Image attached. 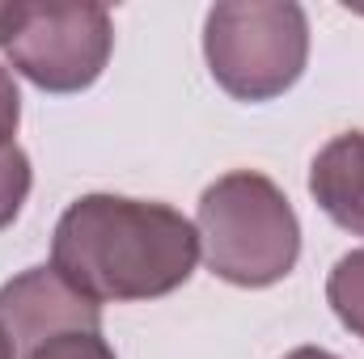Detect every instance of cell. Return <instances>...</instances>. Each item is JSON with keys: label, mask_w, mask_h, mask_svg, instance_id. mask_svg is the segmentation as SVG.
Here are the masks:
<instances>
[{"label": "cell", "mask_w": 364, "mask_h": 359, "mask_svg": "<svg viewBox=\"0 0 364 359\" xmlns=\"http://www.w3.org/2000/svg\"><path fill=\"white\" fill-rule=\"evenodd\" d=\"M326 300L335 309V317L364 338V245L343 254L335 267H331V279H326Z\"/></svg>", "instance_id": "7"}, {"label": "cell", "mask_w": 364, "mask_h": 359, "mask_svg": "<svg viewBox=\"0 0 364 359\" xmlns=\"http://www.w3.org/2000/svg\"><path fill=\"white\" fill-rule=\"evenodd\" d=\"M208 72L237 101H272L309 60V17L292 0H225L203 21Z\"/></svg>", "instance_id": "3"}, {"label": "cell", "mask_w": 364, "mask_h": 359, "mask_svg": "<svg viewBox=\"0 0 364 359\" xmlns=\"http://www.w3.org/2000/svg\"><path fill=\"white\" fill-rule=\"evenodd\" d=\"M284 359H339V355H331V351H322V347H296V351H288Z\"/></svg>", "instance_id": "10"}, {"label": "cell", "mask_w": 364, "mask_h": 359, "mask_svg": "<svg viewBox=\"0 0 364 359\" xmlns=\"http://www.w3.org/2000/svg\"><path fill=\"white\" fill-rule=\"evenodd\" d=\"M114 21L102 4H0V51L38 89L81 93L106 72Z\"/></svg>", "instance_id": "4"}, {"label": "cell", "mask_w": 364, "mask_h": 359, "mask_svg": "<svg viewBox=\"0 0 364 359\" xmlns=\"http://www.w3.org/2000/svg\"><path fill=\"white\" fill-rule=\"evenodd\" d=\"M0 330L13 355L26 359L60 334H102V304L77 292L55 267H30L0 287Z\"/></svg>", "instance_id": "5"}, {"label": "cell", "mask_w": 364, "mask_h": 359, "mask_svg": "<svg viewBox=\"0 0 364 359\" xmlns=\"http://www.w3.org/2000/svg\"><path fill=\"white\" fill-rule=\"evenodd\" d=\"M314 203L352 237H364V131H343L309 165Z\"/></svg>", "instance_id": "6"}, {"label": "cell", "mask_w": 364, "mask_h": 359, "mask_svg": "<svg viewBox=\"0 0 364 359\" xmlns=\"http://www.w3.org/2000/svg\"><path fill=\"white\" fill-rule=\"evenodd\" d=\"M26 359H114V351H110V343L102 334L81 330V334H60L55 343L30 351Z\"/></svg>", "instance_id": "8"}, {"label": "cell", "mask_w": 364, "mask_h": 359, "mask_svg": "<svg viewBox=\"0 0 364 359\" xmlns=\"http://www.w3.org/2000/svg\"><path fill=\"white\" fill-rule=\"evenodd\" d=\"M0 359H17L13 355V347H9V338H4V330H0Z\"/></svg>", "instance_id": "11"}, {"label": "cell", "mask_w": 364, "mask_h": 359, "mask_svg": "<svg viewBox=\"0 0 364 359\" xmlns=\"http://www.w3.org/2000/svg\"><path fill=\"white\" fill-rule=\"evenodd\" d=\"M199 254L233 287H272L301 258V220L267 174L233 170L199 194Z\"/></svg>", "instance_id": "2"}, {"label": "cell", "mask_w": 364, "mask_h": 359, "mask_svg": "<svg viewBox=\"0 0 364 359\" xmlns=\"http://www.w3.org/2000/svg\"><path fill=\"white\" fill-rule=\"evenodd\" d=\"M199 263V233L170 203L81 194L55 224L51 267L97 304L161 300Z\"/></svg>", "instance_id": "1"}, {"label": "cell", "mask_w": 364, "mask_h": 359, "mask_svg": "<svg viewBox=\"0 0 364 359\" xmlns=\"http://www.w3.org/2000/svg\"><path fill=\"white\" fill-rule=\"evenodd\" d=\"M17 123H21V93L13 72L0 64V157L17 148Z\"/></svg>", "instance_id": "9"}]
</instances>
